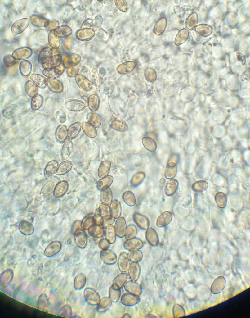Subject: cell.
Instances as JSON below:
<instances>
[{
  "label": "cell",
  "instance_id": "1",
  "mask_svg": "<svg viewBox=\"0 0 250 318\" xmlns=\"http://www.w3.org/2000/svg\"><path fill=\"white\" fill-rule=\"evenodd\" d=\"M29 21L28 18H22L16 21L11 27V30L13 34L17 35L23 32L28 27Z\"/></svg>",
  "mask_w": 250,
  "mask_h": 318
},
{
  "label": "cell",
  "instance_id": "2",
  "mask_svg": "<svg viewBox=\"0 0 250 318\" xmlns=\"http://www.w3.org/2000/svg\"><path fill=\"white\" fill-rule=\"evenodd\" d=\"M226 284L225 278L222 276L217 277L212 282L210 288L211 292L214 294L221 293L224 288Z\"/></svg>",
  "mask_w": 250,
  "mask_h": 318
},
{
  "label": "cell",
  "instance_id": "3",
  "mask_svg": "<svg viewBox=\"0 0 250 318\" xmlns=\"http://www.w3.org/2000/svg\"><path fill=\"white\" fill-rule=\"evenodd\" d=\"M32 51L29 47H21L16 49L12 53V57L16 60H25L31 55Z\"/></svg>",
  "mask_w": 250,
  "mask_h": 318
},
{
  "label": "cell",
  "instance_id": "4",
  "mask_svg": "<svg viewBox=\"0 0 250 318\" xmlns=\"http://www.w3.org/2000/svg\"><path fill=\"white\" fill-rule=\"evenodd\" d=\"M47 85L51 92L55 93H61L63 89V86L61 82L56 79L48 78L46 79Z\"/></svg>",
  "mask_w": 250,
  "mask_h": 318
},
{
  "label": "cell",
  "instance_id": "5",
  "mask_svg": "<svg viewBox=\"0 0 250 318\" xmlns=\"http://www.w3.org/2000/svg\"><path fill=\"white\" fill-rule=\"evenodd\" d=\"M76 82L79 87L84 91L90 90L92 87L91 82L83 75L78 74L75 77Z\"/></svg>",
  "mask_w": 250,
  "mask_h": 318
},
{
  "label": "cell",
  "instance_id": "6",
  "mask_svg": "<svg viewBox=\"0 0 250 318\" xmlns=\"http://www.w3.org/2000/svg\"><path fill=\"white\" fill-rule=\"evenodd\" d=\"M61 243L58 241H54L50 243L46 248L44 254L47 257H51L57 254L60 250Z\"/></svg>",
  "mask_w": 250,
  "mask_h": 318
},
{
  "label": "cell",
  "instance_id": "7",
  "mask_svg": "<svg viewBox=\"0 0 250 318\" xmlns=\"http://www.w3.org/2000/svg\"><path fill=\"white\" fill-rule=\"evenodd\" d=\"M65 107L68 110L73 111H78L83 110L85 105L83 102L77 100L72 99L66 101Z\"/></svg>",
  "mask_w": 250,
  "mask_h": 318
},
{
  "label": "cell",
  "instance_id": "8",
  "mask_svg": "<svg viewBox=\"0 0 250 318\" xmlns=\"http://www.w3.org/2000/svg\"><path fill=\"white\" fill-rule=\"evenodd\" d=\"M50 307V302L47 295L44 293L41 294L37 302V308L43 311L48 312Z\"/></svg>",
  "mask_w": 250,
  "mask_h": 318
},
{
  "label": "cell",
  "instance_id": "9",
  "mask_svg": "<svg viewBox=\"0 0 250 318\" xmlns=\"http://www.w3.org/2000/svg\"><path fill=\"white\" fill-rule=\"evenodd\" d=\"M133 219L135 223L141 229L147 230L149 228V222L145 216L136 212L133 215Z\"/></svg>",
  "mask_w": 250,
  "mask_h": 318
},
{
  "label": "cell",
  "instance_id": "10",
  "mask_svg": "<svg viewBox=\"0 0 250 318\" xmlns=\"http://www.w3.org/2000/svg\"><path fill=\"white\" fill-rule=\"evenodd\" d=\"M52 53L51 48L48 47L44 48L38 54V62L40 64L43 65L52 57Z\"/></svg>",
  "mask_w": 250,
  "mask_h": 318
},
{
  "label": "cell",
  "instance_id": "11",
  "mask_svg": "<svg viewBox=\"0 0 250 318\" xmlns=\"http://www.w3.org/2000/svg\"><path fill=\"white\" fill-rule=\"evenodd\" d=\"M13 277V272L11 269H7L2 272L0 277V287L8 285L12 280Z\"/></svg>",
  "mask_w": 250,
  "mask_h": 318
},
{
  "label": "cell",
  "instance_id": "12",
  "mask_svg": "<svg viewBox=\"0 0 250 318\" xmlns=\"http://www.w3.org/2000/svg\"><path fill=\"white\" fill-rule=\"evenodd\" d=\"M172 213L168 211L162 213L158 218L157 225L160 227H164L167 225L172 221Z\"/></svg>",
  "mask_w": 250,
  "mask_h": 318
},
{
  "label": "cell",
  "instance_id": "13",
  "mask_svg": "<svg viewBox=\"0 0 250 318\" xmlns=\"http://www.w3.org/2000/svg\"><path fill=\"white\" fill-rule=\"evenodd\" d=\"M82 127L80 122H76L70 125L67 129V137L69 140L75 138L79 133Z\"/></svg>",
  "mask_w": 250,
  "mask_h": 318
},
{
  "label": "cell",
  "instance_id": "14",
  "mask_svg": "<svg viewBox=\"0 0 250 318\" xmlns=\"http://www.w3.org/2000/svg\"><path fill=\"white\" fill-rule=\"evenodd\" d=\"M63 71V67H60V66L56 68L44 69L42 71V73L48 78L54 79L60 76Z\"/></svg>",
  "mask_w": 250,
  "mask_h": 318
},
{
  "label": "cell",
  "instance_id": "15",
  "mask_svg": "<svg viewBox=\"0 0 250 318\" xmlns=\"http://www.w3.org/2000/svg\"><path fill=\"white\" fill-rule=\"evenodd\" d=\"M68 187V184L65 181H62L57 183L55 187L53 195L56 197H60L66 192Z\"/></svg>",
  "mask_w": 250,
  "mask_h": 318
},
{
  "label": "cell",
  "instance_id": "16",
  "mask_svg": "<svg viewBox=\"0 0 250 318\" xmlns=\"http://www.w3.org/2000/svg\"><path fill=\"white\" fill-rule=\"evenodd\" d=\"M19 68L20 74L23 77H27L31 73L32 65L29 61L23 60L20 62Z\"/></svg>",
  "mask_w": 250,
  "mask_h": 318
},
{
  "label": "cell",
  "instance_id": "17",
  "mask_svg": "<svg viewBox=\"0 0 250 318\" xmlns=\"http://www.w3.org/2000/svg\"><path fill=\"white\" fill-rule=\"evenodd\" d=\"M146 238L147 241L151 245L156 246L159 243L158 234L153 229L148 228L146 233Z\"/></svg>",
  "mask_w": 250,
  "mask_h": 318
},
{
  "label": "cell",
  "instance_id": "18",
  "mask_svg": "<svg viewBox=\"0 0 250 318\" xmlns=\"http://www.w3.org/2000/svg\"><path fill=\"white\" fill-rule=\"evenodd\" d=\"M19 229L20 231L25 235H31L34 231V228L32 225L25 220H22L20 222Z\"/></svg>",
  "mask_w": 250,
  "mask_h": 318
},
{
  "label": "cell",
  "instance_id": "19",
  "mask_svg": "<svg viewBox=\"0 0 250 318\" xmlns=\"http://www.w3.org/2000/svg\"><path fill=\"white\" fill-rule=\"evenodd\" d=\"M62 61L61 56L59 55H55L52 57L44 64L43 65L44 69L53 68L60 66Z\"/></svg>",
  "mask_w": 250,
  "mask_h": 318
},
{
  "label": "cell",
  "instance_id": "20",
  "mask_svg": "<svg viewBox=\"0 0 250 318\" xmlns=\"http://www.w3.org/2000/svg\"><path fill=\"white\" fill-rule=\"evenodd\" d=\"M31 80L38 87L42 89L46 88V79L43 76L38 74H33L30 76Z\"/></svg>",
  "mask_w": 250,
  "mask_h": 318
},
{
  "label": "cell",
  "instance_id": "21",
  "mask_svg": "<svg viewBox=\"0 0 250 318\" xmlns=\"http://www.w3.org/2000/svg\"><path fill=\"white\" fill-rule=\"evenodd\" d=\"M67 129L65 126L61 125L57 128L55 132V136L57 141L60 143L64 142L67 137Z\"/></svg>",
  "mask_w": 250,
  "mask_h": 318
},
{
  "label": "cell",
  "instance_id": "22",
  "mask_svg": "<svg viewBox=\"0 0 250 318\" xmlns=\"http://www.w3.org/2000/svg\"><path fill=\"white\" fill-rule=\"evenodd\" d=\"M111 167V163L108 161H105L100 164L98 170L99 177L103 178L108 174Z\"/></svg>",
  "mask_w": 250,
  "mask_h": 318
},
{
  "label": "cell",
  "instance_id": "23",
  "mask_svg": "<svg viewBox=\"0 0 250 318\" xmlns=\"http://www.w3.org/2000/svg\"><path fill=\"white\" fill-rule=\"evenodd\" d=\"M25 90L27 95L33 98L38 94V87L31 80L27 81L25 84Z\"/></svg>",
  "mask_w": 250,
  "mask_h": 318
},
{
  "label": "cell",
  "instance_id": "24",
  "mask_svg": "<svg viewBox=\"0 0 250 318\" xmlns=\"http://www.w3.org/2000/svg\"><path fill=\"white\" fill-rule=\"evenodd\" d=\"M82 127L85 134L88 137L93 138L97 135V131L95 128L90 123L83 122L82 124Z\"/></svg>",
  "mask_w": 250,
  "mask_h": 318
},
{
  "label": "cell",
  "instance_id": "25",
  "mask_svg": "<svg viewBox=\"0 0 250 318\" xmlns=\"http://www.w3.org/2000/svg\"><path fill=\"white\" fill-rule=\"evenodd\" d=\"M73 148V143L71 141L67 140L63 145L61 150V157L63 159L68 158L71 154Z\"/></svg>",
  "mask_w": 250,
  "mask_h": 318
},
{
  "label": "cell",
  "instance_id": "26",
  "mask_svg": "<svg viewBox=\"0 0 250 318\" xmlns=\"http://www.w3.org/2000/svg\"><path fill=\"white\" fill-rule=\"evenodd\" d=\"M87 117L90 123L95 128H99L100 126L101 120L100 116L98 114L91 112L87 115Z\"/></svg>",
  "mask_w": 250,
  "mask_h": 318
},
{
  "label": "cell",
  "instance_id": "27",
  "mask_svg": "<svg viewBox=\"0 0 250 318\" xmlns=\"http://www.w3.org/2000/svg\"><path fill=\"white\" fill-rule=\"evenodd\" d=\"M72 163L71 161H66L61 162L58 167L56 174L57 175H62L68 172L71 169Z\"/></svg>",
  "mask_w": 250,
  "mask_h": 318
},
{
  "label": "cell",
  "instance_id": "28",
  "mask_svg": "<svg viewBox=\"0 0 250 318\" xmlns=\"http://www.w3.org/2000/svg\"><path fill=\"white\" fill-rule=\"evenodd\" d=\"M58 163L55 160L49 162L47 165L44 170L45 176L48 177L56 172L58 168Z\"/></svg>",
  "mask_w": 250,
  "mask_h": 318
},
{
  "label": "cell",
  "instance_id": "29",
  "mask_svg": "<svg viewBox=\"0 0 250 318\" xmlns=\"http://www.w3.org/2000/svg\"><path fill=\"white\" fill-rule=\"evenodd\" d=\"M99 104V98L96 94H93L90 96L88 99V106L91 110L93 112L97 111Z\"/></svg>",
  "mask_w": 250,
  "mask_h": 318
},
{
  "label": "cell",
  "instance_id": "30",
  "mask_svg": "<svg viewBox=\"0 0 250 318\" xmlns=\"http://www.w3.org/2000/svg\"><path fill=\"white\" fill-rule=\"evenodd\" d=\"M56 180V178H53L48 180L43 186L41 191V194L43 196L50 194L52 192Z\"/></svg>",
  "mask_w": 250,
  "mask_h": 318
},
{
  "label": "cell",
  "instance_id": "31",
  "mask_svg": "<svg viewBox=\"0 0 250 318\" xmlns=\"http://www.w3.org/2000/svg\"><path fill=\"white\" fill-rule=\"evenodd\" d=\"M43 102L42 96L39 94H38L32 98L31 102V107L32 110L36 111L41 107Z\"/></svg>",
  "mask_w": 250,
  "mask_h": 318
},
{
  "label": "cell",
  "instance_id": "32",
  "mask_svg": "<svg viewBox=\"0 0 250 318\" xmlns=\"http://www.w3.org/2000/svg\"><path fill=\"white\" fill-rule=\"evenodd\" d=\"M113 178L111 176L108 175L100 179L97 182V187L100 189H103L110 186L112 184Z\"/></svg>",
  "mask_w": 250,
  "mask_h": 318
},
{
  "label": "cell",
  "instance_id": "33",
  "mask_svg": "<svg viewBox=\"0 0 250 318\" xmlns=\"http://www.w3.org/2000/svg\"><path fill=\"white\" fill-rule=\"evenodd\" d=\"M125 244V245L128 246V248L132 249L140 248L143 246L142 240L135 237L127 239Z\"/></svg>",
  "mask_w": 250,
  "mask_h": 318
},
{
  "label": "cell",
  "instance_id": "34",
  "mask_svg": "<svg viewBox=\"0 0 250 318\" xmlns=\"http://www.w3.org/2000/svg\"><path fill=\"white\" fill-rule=\"evenodd\" d=\"M135 66V64L134 62H129L120 65L118 67V70L121 74H126L132 70Z\"/></svg>",
  "mask_w": 250,
  "mask_h": 318
},
{
  "label": "cell",
  "instance_id": "35",
  "mask_svg": "<svg viewBox=\"0 0 250 318\" xmlns=\"http://www.w3.org/2000/svg\"><path fill=\"white\" fill-rule=\"evenodd\" d=\"M215 199L217 206L221 208H224L225 207L227 201L226 195L222 192H219L216 194Z\"/></svg>",
  "mask_w": 250,
  "mask_h": 318
},
{
  "label": "cell",
  "instance_id": "36",
  "mask_svg": "<svg viewBox=\"0 0 250 318\" xmlns=\"http://www.w3.org/2000/svg\"><path fill=\"white\" fill-rule=\"evenodd\" d=\"M188 33L185 29L180 30L177 35L175 41L176 45H179L185 42L188 38Z\"/></svg>",
  "mask_w": 250,
  "mask_h": 318
},
{
  "label": "cell",
  "instance_id": "37",
  "mask_svg": "<svg viewBox=\"0 0 250 318\" xmlns=\"http://www.w3.org/2000/svg\"><path fill=\"white\" fill-rule=\"evenodd\" d=\"M166 25V19L164 17L161 18L158 21L154 27V32L157 35L161 34L165 29Z\"/></svg>",
  "mask_w": 250,
  "mask_h": 318
},
{
  "label": "cell",
  "instance_id": "38",
  "mask_svg": "<svg viewBox=\"0 0 250 318\" xmlns=\"http://www.w3.org/2000/svg\"><path fill=\"white\" fill-rule=\"evenodd\" d=\"M111 126L114 129L120 131H124L127 129V125L125 122L117 120L112 121Z\"/></svg>",
  "mask_w": 250,
  "mask_h": 318
},
{
  "label": "cell",
  "instance_id": "39",
  "mask_svg": "<svg viewBox=\"0 0 250 318\" xmlns=\"http://www.w3.org/2000/svg\"><path fill=\"white\" fill-rule=\"evenodd\" d=\"M208 184L205 181L199 180L194 183L192 186L193 189L197 192H201L205 191L208 188Z\"/></svg>",
  "mask_w": 250,
  "mask_h": 318
},
{
  "label": "cell",
  "instance_id": "40",
  "mask_svg": "<svg viewBox=\"0 0 250 318\" xmlns=\"http://www.w3.org/2000/svg\"><path fill=\"white\" fill-rule=\"evenodd\" d=\"M125 202L130 206L135 205L136 203L135 197L133 193L130 191H127L123 194Z\"/></svg>",
  "mask_w": 250,
  "mask_h": 318
},
{
  "label": "cell",
  "instance_id": "41",
  "mask_svg": "<svg viewBox=\"0 0 250 318\" xmlns=\"http://www.w3.org/2000/svg\"><path fill=\"white\" fill-rule=\"evenodd\" d=\"M68 27L65 26L57 27L53 31L54 35L57 37H64L69 33H68L65 30Z\"/></svg>",
  "mask_w": 250,
  "mask_h": 318
},
{
  "label": "cell",
  "instance_id": "42",
  "mask_svg": "<svg viewBox=\"0 0 250 318\" xmlns=\"http://www.w3.org/2000/svg\"><path fill=\"white\" fill-rule=\"evenodd\" d=\"M16 60L12 57V55H7L4 57L3 62L6 66L7 67H11L16 64Z\"/></svg>",
  "mask_w": 250,
  "mask_h": 318
},
{
  "label": "cell",
  "instance_id": "43",
  "mask_svg": "<svg viewBox=\"0 0 250 318\" xmlns=\"http://www.w3.org/2000/svg\"><path fill=\"white\" fill-rule=\"evenodd\" d=\"M126 233V237L127 239L135 238L137 234V229L134 225H130L127 228Z\"/></svg>",
  "mask_w": 250,
  "mask_h": 318
},
{
  "label": "cell",
  "instance_id": "44",
  "mask_svg": "<svg viewBox=\"0 0 250 318\" xmlns=\"http://www.w3.org/2000/svg\"><path fill=\"white\" fill-rule=\"evenodd\" d=\"M55 115L56 119L60 123H64L65 121L66 115L65 111L62 109H58L56 112Z\"/></svg>",
  "mask_w": 250,
  "mask_h": 318
},
{
  "label": "cell",
  "instance_id": "45",
  "mask_svg": "<svg viewBox=\"0 0 250 318\" xmlns=\"http://www.w3.org/2000/svg\"><path fill=\"white\" fill-rule=\"evenodd\" d=\"M177 187V184H168L166 186L165 189L166 194L167 196L172 195L176 191Z\"/></svg>",
  "mask_w": 250,
  "mask_h": 318
},
{
  "label": "cell",
  "instance_id": "46",
  "mask_svg": "<svg viewBox=\"0 0 250 318\" xmlns=\"http://www.w3.org/2000/svg\"><path fill=\"white\" fill-rule=\"evenodd\" d=\"M58 315L60 316L69 317V316L71 315V310L69 306L68 305L65 306L60 310Z\"/></svg>",
  "mask_w": 250,
  "mask_h": 318
},
{
  "label": "cell",
  "instance_id": "47",
  "mask_svg": "<svg viewBox=\"0 0 250 318\" xmlns=\"http://www.w3.org/2000/svg\"><path fill=\"white\" fill-rule=\"evenodd\" d=\"M2 115L4 117L7 119L14 118L16 116L13 111L6 109H3L2 111Z\"/></svg>",
  "mask_w": 250,
  "mask_h": 318
},
{
  "label": "cell",
  "instance_id": "48",
  "mask_svg": "<svg viewBox=\"0 0 250 318\" xmlns=\"http://www.w3.org/2000/svg\"><path fill=\"white\" fill-rule=\"evenodd\" d=\"M78 70L75 68H70L67 70V73L70 77H75L77 75Z\"/></svg>",
  "mask_w": 250,
  "mask_h": 318
}]
</instances>
